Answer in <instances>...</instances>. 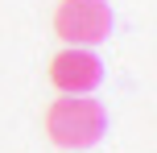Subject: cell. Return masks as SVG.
Returning a JSON list of instances; mask_svg holds the SVG:
<instances>
[{"instance_id": "6da1fadb", "label": "cell", "mask_w": 157, "mask_h": 153, "mask_svg": "<svg viewBox=\"0 0 157 153\" xmlns=\"http://www.w3.org/2000/svg\"><path fill=\"white\" fill-rule=\"evenodd\" d=\"M46 132L58 149H91L108 132V108L91 95H62L46 108Z\"/></svg>"}, {"instance_id": "7a4b0ae2", "label": "cell", "mask_w": 157, "mask_h": 153, "mask_svg": "<svg viewBox=\"0 0 157 153\" xmlns=\"http://www.w3.org/2000/svg\"><path fill=\"white\" fill-rule=\"evenodd\" d=\"M54 33L66 46H78V50H91V46H99V41H108V33H112L108 0H58Z\"/></svg>"}, {"instance_id": "3957f363", "label": "cell", "mask_w": 157, "mask_h": 153, "mask_svg": "<svg viewBox=\"0 0 157 153\" xmlns=\"http://www.w3.org/2000/svg\"><path fill=\"white\" fill-rule=\"evenodd\" d=\"M50 83H54L62 95H91L103 83V62L91 50L66 46L62 54H54V62H50Z\"/></svg>"}]
</instances>
